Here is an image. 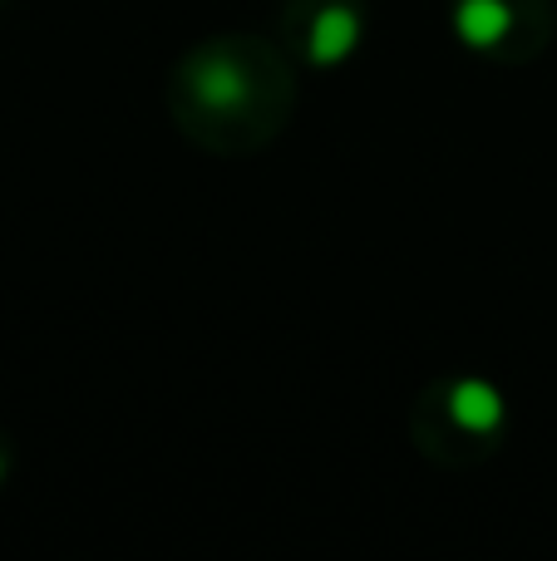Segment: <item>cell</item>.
<instances>
[{
  "label": "cell",
  "mask_w": 557,
  "mask_h": 561,
  "mask_svg": "<svg viewBox=\"0 0 557 561\" xmlns=\"http://www.w3.org/2000/svg\"><path fill=\"white\" fill-rule=\"evenodd\" d=\"M292 104V75L262 39H213L193 49L173 79V108L193 138L213 148H252L272 138Z\"/></svg>",
  "instance_id": "cell-1"
},
{
  "label": "cell",
  "mask_w": 557,
  "mask_h": 561,
  "mask_svg": "<svg viewBox=\"0 0 557 561\" xmlns=\"http://www.w3.org/2000/svg\"><path fill=\"white\" fill-rule=\"evenodd\" d=\"M548 30V0H454V35L479 55H533Z\"/></svg>",
  "instance_id": "cell-2"
},
{
  "label": "cell",
  "mask_w": 557,
  "mask_h": 561,
  "mask_svg": "<svg viewBox=\"0 0 557 561\" xmlns=\"http://www.w3.org/2000/svg\"><path fill=\"white\" fill-rule=\"evenodd\" d=\"M430 409H434V424H440L430 448H440V454L444 444H464V454H474V444L489 448L503 434V424H509L503 389L489 385V379H454V385L434 389Z\"/></svg>",
  "instance_id": "cell-3"
},
{
  "label": "cell",
  "mask_w": 557,
  "mask_h": 561,
  "mask_svg": "<svg viewBox=\"0 0 557 561\" xmlns=\"http://www.w3.org/2000/svg\"><path fill=\"white\" fill-rule=\"evenodd\" d=\"M361 0H296L292 5V45L306 65L336 69L361 45Z\"/></svg>",
  "instance_id": "cell-4"
},
{
  "label": "cell",
  "mask_w": 557,
  "mask_h": 561,
  "mask_svg": "<svg viewBox=\"0 0 557 561\" xmlns=\"http://www.w3.org/2000/svg\"><path fill=\"white\" fill-rule=\"evenodd\" d=\"M0 478H5V458H0Z\"/></svg>",
  "instance_id": "cell-5"
}]
</instances>
